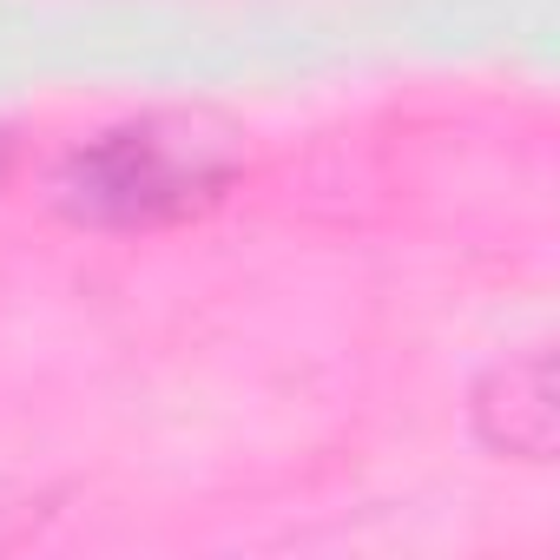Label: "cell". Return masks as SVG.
Wrapping results in <instances>:
<instances>
[{
	"mask_svg": "<svg viewBox=\"0 0 560 560\" xmlns=\"http://www.w3.org/2000/svg\"><path fill=\"white\" fill-rule=\"evenodd\" d=\"M237 145L205 119H126L73 145L54 172V205L93 231L178 224L224 198Z\"/></svg>",
	"mask_w": 560,
	"mask_h": 560,
	"instance_id": "1",
	"label": "cell"
},
{
	"mask_svg": "<svg viewBox=\"0 0 560 560\" xmlns=\"http://www.w3.org/2000/svg\"><path fill=\"white\" fill-rule=\"evenodd\" d=\"M475 422H481V442L501 448V455H521V462H547L553 455V429H560V409H553V357L534 350L508 370H494L475 396Z\"/></svg>",
	"mask_w": 560,
	"mask_h": 560,
	"instance_id": "2",
	"label": "cell"
},
{
	"mask_svg": "<svg viewBox=\"0 0 560 560\" xmlns=\"http://www.w3.org/2000/svg\"><path fill=\"white\" fill-rule=\"evenodd\" d=\"M8 159H14V145H8V132H0V178H8Z\"/></svg>",
	"mask_w": 560,
	"mask_h": 560,
	"instance_id": "3",
	"label": "cell"
}]
</instances>
